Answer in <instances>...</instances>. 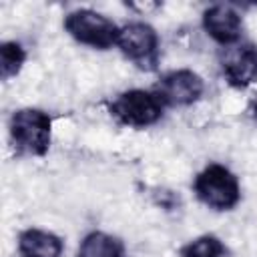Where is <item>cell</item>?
Listing matches in <instances>:
<instances>
[{"mask_svg": "<svg viewBox=\"0 0 257 257\" xmlns=\"http://www.w3.org/2000/svg\"><path fill=\"white\" fill-rule=\"evenodd\" d=\"M16 249L20 257H60L64 251V241L52 231L28 227L18 233Z\"/></svg>", "mask_w": 257, "mask_h": 257, "instance_id": "9", "label": "cell"}, {"mask_svg": "<svg viewBox=\"0 0 257 257\" xmlns=\"http://www.w3.org/2000/svg\"><path fill=\"white\" fill-rule=\"evenodd\" d=\"M76 257H126V247L116 235L90 231L82 237Z\"/></svg>", "mask_w": 257, "mask_h": 257, "instance_id": "10", "label": "cell"}, {"mask_svg": "<svg viewBox=\"0 0 257 257\" xmlns=\"http://www.w3.org/2000/svg\"><path fill=\"white\" fill-rule=\"evenodd\" d=\"M201 24L207 36L213 38L223 48L241 42L243 18L237 12V8L231 4H213L205 8L201 16Z\"/></svg>", "mask_w": 257, "mask_h": 257, "instance_id": "8", "label": "cell"}, {"mask_svg": "<svg viewBox=\"0 0 257 257\" xmlns=\"http://www.w3.org/2000/svg\"><path fill=\"white\" fill-rule=\"evenodd\" d=\"M195 197L213 211H233L241 203L239 177L221 163H209L195 175Z\"/></svg>", "mask_w": 257, "mask_h": 257, "instance_id": "2", "label": "cell"}, {"mask_svg": "<svg viewBox=\"0 0 257 257\" xmlns=\"http://www.w3.org/2000/svg\"><path fill=\"white\" fill-rule=\"evenodd\" d=\"M253 114H255V118H257V100L253 102Z\"/></svg>", "mask_w": 257, "mask_h": 257, "instance_id": "13", "label": "cell"}, {"mask_svg": "<svg viewBox=\"0 0 257 257\" xmlns=\"http://www.w3.org/2000/svg\"><path fill=\"white\" fill-rule=\"evenodd\" d=\"M116 48L141 70H155L161 56V38L149 22L133 20L120 26Z\"/></svg>", "mask_w": 257, "mask_h": 257, "instance_id": "5", "label": "cell"}, {"mask_svg": "<svg viewBox=\"0 0 257 257\" xmlns=\"http://www.w3.org/2000/svg\"><path fill=\"white\" fill-rule=\"evenodd\" d=\"M219 62L227 84L235 90H245L257 80V46L253 42L227 46Z\"/></svg>", "mask_w": 257, "mask_h": 257, "instance_id": "7", "label": "cell"}, {"mask_svg": "<svg viewBox=\"0 0 257 257\" xmlns=\"http://www.w3.org/2000/svg\"><path fill=\"white\" fill-rule=\"evenodd\" d=\"M106 108L122 126L149 128L163 118L167 106L153 88H128L108 100Z\"/></svg>", "mask_w": 257, "mask_h": 257, "instance_id": "3", "label": "cell"}, {"mask_svg": "<svg viewBox=\"0 0 257 257\" xmlns=\"http://www.w3.org/2000/svg\"><path fill=\"white\" fill-rule=\"evenodd\" d=\"M229 249L221 237L213 233L199 235L179 249V257H227Z\"/></svg>", "mask_w": 257, "mask_h": 257, "instance_id": "11", "label": "cell"}, {"mask_svg": "<svg viewBox=\"0 0 257 257\" xmlns=\"http://www.w3.org/2000/svg\"><path fill=\"white\" fill-rule=\"evenodd\" d=\"M165 106H191L201 100L205 92V80L191 68H177L165 72L153 86Z\"/></svg>", "mask_w": 257, "mask_h": 257, "instance_id": "6", "label": "cell"}, {"mask_svg": "<svg viewBox=\"0 0 257 257\" xmlns=\"http://www.w3.org/2000/svg\"><path fill=\"white\" fill-rule=\"evenodd\" d=\"M26 58H28V52L20 42L4 40L0 44V76H2V80H10L12 76H18Z\"/></svg>", "mask_w": 257, "mask_h": 257, "instance_id": "12", "label": "cell"}, {"mask_svg": "<svg viewBox=\"0 0 257 257\" xmlns=\"http://www.w3.org/2000/svg\"><path fill=\"white\" fill-rule=\"evenodd\" d=\"M8 135L18 155L42 159L52 143V116L36 106L18 108L8 120Z\"/></svg>", "mask_w": 257, "mask_h": 257, "instance_id": "1", "label": "cell"}, {"mask_svg": "<svg viewBox=\"0 0 257 257\" xmlns=\"http://www.w3.org/2000/svg\"><path fill=\"white\" fill-rule=\"evenodd\" d=\"M62 26L72 40L90 46L94 50H108L116 46V38L120 30V26L112 22L108 16L90 8H76L68 12L64 16Z\"/></svg>", "mask_w": 257, "mask_h": 257, "instance_id": "4", "label": "cell"}]
</instances>
